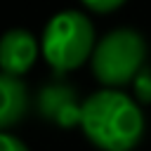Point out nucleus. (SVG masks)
Returning <instances> with one entry per match:
<instances>
[{"label": "nucleus", "instance_id": "nucleus-1", "mask_svg": "<svg viewBox=\"0 0 151 151\" xmlns=\"http://www.w3.org/2000/svg\"><path fill=\"white\" fill-rule=\"evenodd\" d=\"M78 120L87 139L104 151H130L144 132V116L137 101L116 90L90 94L80 106Z\"/></svg>", "mask_w": 151, "mask_h": 151}, {"label": "nucleus", "instance_id": "nucleus-2", "mask_svg": "<svg viewBox=\"0 0 151 151\" xmlns=\"http://www.w3.org/2000/svg\"><path fill=\"white\" fill-rule=\"evenodd\" d=\"M94 26L76 9L54 14L42 33V54L54 71H71L94 52Z\"/></svg>", "mask_w": 151, "mask_h": 151}, {"label": "nucleus", "instance_id": "nucleus-3", "mask_svg": "<svg viewBox=\"0 0 151 151\" xmlns=\"http://www.w3.org/2000/svg\"><path fill=\"white\" fill-rule=\"evenodd\" d=\"M144 57V38L132 28H116L97 42L92 52V71L104 85H125L139 76Z\"/></svg>", "mask_w": 151, "mask_h": 151}, {"label": "nucleus", "instance_id": "nucleus-4", "mask_svg": "<svg viewBox=\"0 0 151 151\" xmlns=\"http://www.w3.org/2000/svg\"><path fill=\"white\" fill-rule=\"evenodd\" d=\"M38 57V42L33 33L24 28H12L0 38V71L7 76L26 73Z\"/></svg>", "mask_w": 151, "mask_h": 151}, {"label": "nucleus", "instance_id": "nucleus-5", "mask_svg": "<svg viewBox=\"0 0 151 151\" xmlns=\"http://www.w3.org/2000/svg\"><path fill=\"white\" fill-rule=\"evenodd\" d=\"M26 113V87L19 78L0 71V130L14 125Z\"/></svg>", "mask_w": 151, "mask_h": 151}, {"label": "nucleus", "instance_id": "nucleus-6", "mask_svg": "<svg viewBox=\"0 0 151 151\" xmlns=\"http://www.w3.org/2000/svg\"><path fill=\"white\" fill-rule=\"evenodd\" d=\"M134 92L142 101H151V71H142L134 78Z\"/></svg>", "mask_w": 151, "mask_h": 151}, {"label": "nucleus", "instance_id": "nucleus-7", "mask_svg": "<svg viewBox=\"0 0 151 151\" xmlns=\"http://www.w3.org/2000/svg\"><path fill=\"white\" fill-rule=\"evenodd\" d=\"M0 151H28L26 144L21 139H17L14 134H7V132H0Z\"/></svg>", "mask_w": 151, "mask_h": 151}, {"label": "nucleus", "instance_id": "nucleus-8", "mask_svg": "<svg viewBox=\"0 0 151 151\" xmlns=\"http://www.w3.org/2000/svg\"><path fill=\"white\" fill-rule=\"evenodd\" d=\"M90 9H94V12H111V9H116V7H120L125 0H83Z\"/></svg>", "mask_w": 151, "mask_h": 151}]
</instances>
